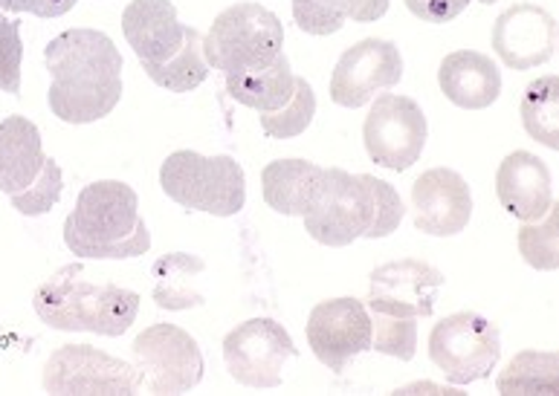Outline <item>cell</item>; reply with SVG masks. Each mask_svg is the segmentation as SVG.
<instances>
[{
	"mask_svg": "<svg viewBox=\"0 0 559 396\" xmlns=\"http://www.w3.org/2000/svg\"><path fill=\"white\" fill-rule=\"evenodd\" d=\"M52 84L47 93L56 119L68 124L99 122L122 99V56L99 29H68L44 47Z\"/></svg>",
	"mask_w": 559,
	"mask_h": 396,
	"instance_id": "6da1fadb",
	"label": "cell"
},
{
	"mask_svg": "<svg viewBox=\"0 0 559 396\" xmlns=\"http://www.w3.org/2000/svg\"><path fill=\"white\" fill-rule=\"evenodd\" d=\"M403 200L394 185L371 173L325 168L313 206L301 220L322 247H348L354 240L389 238L403 224Z\"/></svg>",
	"mask_w": 559,
	"mask_h": 396,
	"instance_id": "7a4b0ae2",
	"label": "cell"
},
{
	"mask_svg": "<svg viewBox=\"0 0 559 396\" xmlns=\"http://www.w3.org/2000/svg\"><path fill=\"white\" fill-rule=\"evenodd\" d=\"M64 243L91 261H128L151 249V231L140 215V197L128 182L99 180L84 185L64 220Z\"/></svg>",
	"mask_w": 559,
	"mask_h": 396,
	"instance_id": "3957f363",
	"label": "cell"
},
{
	"mask_svg": "<svg viewBox=\"0 0 559 396\" xmlns=\"http://www.w3.org/2000/svg\"><path fill=\"white\" fill-rule=\"evenodd\" d=\"M84 266H61L35 289L33 307L50 331L96 333L117 339L136 322L142 298L117 284L84 281Z\"/></svg>",
	"mask_w": 559,
	"mask_h": 396,
	"instance_id": "277c9868",
	"label": "cell"
},
{
	"mask_svg": "<svg viewBox=\"0 0 559 396\" xmlns=\"http://www.w3.org/2000/svg\"><path fill=\"white\" fill-rule=\"evenodd\" d=\"M159 189L177 206L235 217L247 203V177L233 157H203L198 151H175L159 166Z\"/></svg>",
	"mask_w": 559,
	"mask_h": 396,
	"instance_id": "5b68a950",
	"label": "cell"
},
{
	"mask_svg": "<svg viewBox=\"0 0 559 396\" xmlns=\"http://www.w3.org/2000/svg\"><path fill=\"white\" fill-rule=\"evenodd\" d=\"M284 26L276 12L261 3H235L212 21L203 35V56L221 73L264 70L282 56Z\"/></svg>",
	"mask_w": 559,
	"mask_h": 396,
	"instance_id": "8992f818",
	"label": "cell"
},
{
	"mask_svg": "<svg viewBox=\"0 0 559 396\" xmlns=\"http://www.w3.org/2000/svg\"><path fill=\"white\" fill-rule=\"evenodd\" d=\"M499 356V327L473 310L447 315L429 333V359L452 385L487 380L490 371H496Z\"/></svg>",
	"mask_w": 559,
	"mask_h": 396,
	"instance_id": "52a82bcc",
	"label": "cell"
},
{
	"mask_svg": "<svg viewBox=\"0 0 559 396\" xmlns=\"http://www.w3.org/2000/svg\"><path fill=\"white\" fill-rule=\"evenodd\" d=\"M142 385L151 394H186L201 385L203 353L194 336L177 324H151L131 345Z\"/></svg>",
	"mask_w": 559,
	"mask_h": 396,
	"instance_id": "ba28073f",
	"label": "cell"
},
{
	"mask_svg": "<svg viewBox=\"0 0 559 396\" xmlns=\"http://www.w3.org/2000/svg\"><path fill=\"white\" fill-rule=\"evenodd\" d=\"M44 391L47 394L79 396H134L142 376L134 364L91 345H61L44 364Z\"/></svg>",
	"mask_w": 559,
	"mask_h": 396,
	"instance_id": "9c48e42d",
	"label": "cell"
},
{
	"mask_svg": "<svg viewBox=\"0 0 559 396\" xmlns=\"http://www.w3.org/2000/svg\"><path fill=\"white\" fill-rule=\"evenodd\" d=\"M426 116L409 96L383 93L377 96L362 124V142L371 163L389 171H406L426 148Z\"/></svg>",
	"mask_w": 559,
	"mask_h": 396,
	"instance_id": "30bf717a",
	"label": "cell"
},
{
	"mask_svg": "<svg viewBox=\"0 0 559 396\" xmlns=\"http://www.w3.org/2000/svg\"><path fill=\"white\" fill-rule=\"evenodd\" d=\"M293 356H299V347L273 319H250L226 333L224 339L226 371L247 388H278L284 364Z\"/></svg>",
	"mask_w": 559,
	"mask_h": 396,
	"instance_id": "8fae6325",
	"label": "cell"
},
{
	"mask_svg": "<svg viewBox=\"0 0 559 396\" xmlns=\"http://www.w3.org/2000/svg\"><path fill=\"white\" fill-rule=\"evenodd\" d=\"M403 79V56L385 38H362L340 56L331 75V99L340 108H362L377 93L392 91Z\"/></svg>",
	"mask_w": 559,
	"mask_h": 396,
	"instance_id": "7c38bea8",
	"label": "cell"
},
{
	"mask_svg": "<svg viewBox=\"0 0 559 396\" xmlns=\"http://www.w3.org/2000/svg\"><path fill=\"white\" fill-rule=\"evenodd\" d=\"M308 345L328 371L343 373L359 353L371 350V315L359 298L319 301L308 319Z\"/></svg>",
	"mask_w": 559,
	"mask_h": 396,
	"instance_id": "4fadbf2b",
	"label": "cell"
},
{
	"mask_svg": "<svg viewBox=\"0 0 559 396\" xmlns=\"http://www.w3.org/2000/svg\"><path fill=\"white\" fill-rule=\"evenodd\" d=\"M443 287V273L418 257H401L377 266L368 287V307L377 315L394 319H429Z\"/></svg>",
	"mask_w": 559,
	"mask_h": 396,
	"instance_id": "5bb4252c",
	"label": "cell"
},
{
	"mask_svg": "<svg viewBox=\"0 0 559 396\" xmlns=\"http://www.w3.org/2000/svg\"><path fill=\"white\" fill-rule=\"evenodd\" d=\"M492 50L510 70L548 64L557 50V17L536 3L504 9L492 26Z\"/></svg>",
	"mask_w": 559,
	"mask_h": 396,
	"instance_id": "9a60e30c",
	"label": "cell"
},
{
	"mask_svg": "<svg viewBox=\"0 0 559 396\" xmlns=\"http://www.w3.org/2000/svg\"><path fill=\"white\" fill-rule=\"evenodd\" d=\"M415 229L432 238H452L467 229L473 194L467 180L452 168H429L412 185Z\"/></svg>",
	"mask_w": 559,
	"mask_h": 396,
	"instance_id": "2e32d148",
	"label": "cell"
},
{
	"mask_svg": "<svg viewBox=\"0 0 559 396\" xmlns=\"http://www.w3.org/2000/svg\"><path fill=\"white\" fill-rule=\"evenodd\" d=\"M122 33L148 73L183 50L189 26L177 21L171 0H131L122 12Z\"/></svg>",
	"mask_w": 559,
	"mask_h": 396,
	"instance_id": "e0dca14e",
	"label": "cell"
},
{
	"mask_svg": "<svg viewBox=\"0 0 559 396\" xmlns=\"http://www.w3.org/2000/svg\"><path fill=\"white\" fill-rule=\"evenodd\" d=\"M496 197L522 224L543 220L554 203V177L545 159L527 151H513L501 159L496 173Z\"/></svg>",
	"mask_w": 559,
	"mask_h": 396,
	"instance_id": "ac0fdd59",
	"label": "cell"
},
{
	"mask_svg": "<svg viewBox=\"0 0 559 396\" xmlns=\"http://www.w3.org/2000/svg\"><path fill=\"white\" fill-rule=\"evenodd\" d=\"M438 84L447 99L461 110H485L501 93V70L478 50H455L438 67Z\"/></svg>",
	"mask_w": 559,
	"mask_h": 396,
	"instance_id": "d6986e66",
	"label": "cell"
},
{
	"mask_svg": "<svg viewBox=\"0 0 559 396\" xmlns=\"http://www.w3.org/2000/svg\"><path fill=\"white\" fill-rule=\"evenodd\" d=\"M44 145L41 131L26 116H7L0 122V191L17 194L29 189L41 173Z\"/></svg>",
	"mask_w": 559,
	"mask_h": 396,
	"instance_id": "ffe728a7",
	"label": "cell"
},
{
	"mask_svg": "<svg viewBox=\"0 0 559 396\" xmlns=\"http://www.w3.org/2000/svg\"><path fill=\"white\" fill-rule=\"evenodd\" d=\"M322 173L317 163L308 159H276L261 171V191L273 212L284 217H305L322 185Z\"/></svg>",
	"mask_w": 559,
	"mask_h": 396,
	"instance_id": "44dd1931",
	"label": "cell"
},
{
	"mask_svg": "<svg viewBox=\"0 0 559 396\" xmlns=\"http://www.w3.org/2000/svg\"><path fill=\"white\" fill-rule=\"evenodd\" d=\"M226 93L243 108L259 110V113H273L284 108L296 87L290 58L278 56L276 61L264 70H250V73H226Z\"/></svg>",
	"mask_w": 559,
	"mask_h": 396,
	"instance_id": "7402d4cb",
	"label": "cell"
},
{
	"mask_svg": "<svg viewBox=\"0 0 559 396\" xmlns=\"http://www.w3.org/2000/svg\"><path fill=\"white\" fill-rule=\"evenodd\" d=\"M206 264L198 255H186V252H171L154 261L151 275H154V304L159 310H194V307L206 304V296L194 287L198 275H203Z\"/></svg>",
	"mask_w": 559,
	"mask_h": 396,
	"instance_id": "603a6c76",
	"label": "cell"
},
{
	"mask_svg": "<svg viewBox=\"0 0 559 396\" xmlns=\"http://www.w3.org/2000/svg\"><path fill=\"white\" fill-rule=\"evenodd\" d=\"M496 388L504 396L545 394L559 391V356L554 350H525L513 356L508 368L499 373Z\"/></svg>",
	"mask_w": 559,
	"mask_h": 396,
	"instance_id": "cb8c5ba5",
	"label": "cell"
},
{
	"mask_svg": "<svg viewBox=\"0 0 559 396\" xmlns=\"http://www.w3.org/2000/svg\"><path fill=\"white\" fill-rule=\"evenodd\" d=\"M522 124L531 140H536L545 148L559 151V79L557 75H543L525 87L522 93Z\"/></svg>",
	"mask_w": 559,
	"mask_h": 396,
	"instance_id": "d4e9b609",
	"label": "cell"
},
{
	"mask_svg": "<svg viewBox=\"0 0 559 396\" xmlns=\"http://www.w3.org/2000/svg\"><path fill=\"white\" fill-rule=\"evenodd\" d=\"M210 70V61L203 56L201 29L189 26V38H186L183 50L177 52L175 58H168L166 64L148 70V79L159 87H166L168 93H189L206 82Z\"/></svg>",
	"mask_w": 559,
	"mask_h": 396,
	"instance_id": "484cf974",
	"label": "cell"
},
{
	"mask_svg": "<svg viewBox=\"0 0 559 396\" xmlns=\"http://www.w3.org/2000/svg\"><path fill=\"white\" fill-rule=\"evenodd\" d=\"M313 116H317V93H313L310 82L296 75L290 101L273 113H261V131L267 133L270 140H296L308 131Z\"/></svg>",
	"mask_w": 559,
	"mask_h": 396,
	"instance_id": "4316f807",
	"label": "cell"
},
{
	"mask_svg": "<svg viewBox=\"0 0 559 396\" xmlns=\"http://www.w3.org/2000/svg\"><path fill=\"white\" fill-rule=\"evenodd\" d=\"M557 203L543 215V224H525L519 229V252L527 266L554 273L559 266V240H557Z\"/></svg>",
	"mask_w": 559,
	"mask_h": 396,
	"instance_id": "83f0119b",
	"label": "cell"
},
{
	"mask_svg": "<svg viewBox=\"0 0 559 396\" xmlns=\"http://www.w3.org/2000/svg\"><path fill=\"white\" fill-rule=\"evenodd\" d=\"M371 350L401 359V362H412L418 350V319L371 313Z\"/></svg>",
	"mask_w": 559,
	"mask_h": 396,
	"instance_id": "f1b7e54d",
	"label": "cell"
},
{
	"mask_svg": "<svg viewBox=\"0 0 559 396\" xmlns=\"http://www.w3.org/2000/svg\"><path fill=\"white\" fill-rule=\"evenodd\" d=\"M61 191H64V177H61L59 163L52 157L44 159L41 173L35 177V182L29 189L12 194V206L26 217H41L47 212H52V206L61 200Z\"/></svg>",
	"mask_w": 559,
	"mask_h": 396,
	"instance_id": "f546056e",
	"label": "cell"
},
{
	"mask_svg": "<svg viewBox=\"0 0 559 396\" xmlns=\"http://www.w3.org/2000/svg\"><path fill=\"white\" fill-rule=\"evenodd\" d=\"M293 21L301 33L334 35L348 21L343 0H293Z\"/></svg>",
	"mask_w": 559,
	"mask_h": 396,
	"instance_id": "4dcf8cb0",
	"label": "cell"
},
{
	"mask_svg": "<svg viewBox=\"0 0 559 396\" xmlns=\"http://www.w3.org/2000/svg\"><path fill=\"white\" fill-rule=\"evenodd\" d=\"M21 61H24L21 21L0 12V91L9 96L21 93Z\"/></svg>",
	"mask_w": 559,
	"mask_h": 396,
	"instance_id": "1f68e13d",
	"label": "cell"
},
{
	"mask_svg": "<svg viewBox=\"0 0 559 396\" xmlns=\"http://www.w3.org/2000/svg\"><path fill=\"white\" fill-rule=\"evenodd\" d=\"M473 0H406V7L415 17L426 24H450L452 17H459Z\"/></svg>",
	"mask_w": 559,
	"mask_h": 396,
	"instance_id": "d6a6232c",
	"label": "cell"
},
{
	"mask_svg": "<svg viewBox=\"0 0 559 396\" xmlns=\"http://www.w3.org/2000/svg\"><path fill=\"white\" fill-rule=\"evenodd\" d=\"M79 0H0L3 12H29L35 17H61L68 15L70 9Z\"/></svg>",
	"mask_w": 559,
	"mask_h": 396,
	"instance_id": "836d02e7",
	"label": "cell"
},
{
	"mask_svg": "<svg viewBox=\"0 0 559 396\" xmlns=\"http://www.w3.org/2000/svg\"><path fill=\"white\" fill-rule=\"evenodd\" d=\"M389 3L392 0H343L345 15L357 24H371V21H380V17L389 12Z\"/></svg>",
	"mask_w": 559,
	"mask_h": 396,
	"instance_id": "e575fe53",
	"label": "cell"
},
{
	"mask_svg": "<svg viewBox=\"0 0 559 396\" xmlns=\"http://www.w3.org/2000/svg\"><path fill=\"white\" fill-rule=\"evenodd\" d=\"M481 3H487V7H490V3H496V0H481Z\"/></svg>",
	"mask_w": 559,
	"mask_h": 396,
	"instance_id": "d590c367",
	"label": "cell"
}]
</instances>
